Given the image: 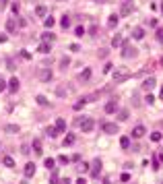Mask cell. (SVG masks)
<instances>
[{
    "label": "cell",
    "mask_w": 163,
    "mask_h": 184,
    "mask_svg": "<svg viewBox=\"0 0 163 184\" xmlns=\"http://www.w3.org/2000/svg\"><path fill=\"white\" fill-rule=\"evenodd\" d=\"M74 141H77V137H74V135H66V137H64V141H62V145H64V147H70V145H74Z\"/></svg>",
    "instance_id": "obj_14"
},
{
    "label": "cell",
    "mask_w": 163,
    "mask_h": 184,
    "mask_svg": "<svg viewBox=\"0 0 163 184\" xmlns=\"http://www.w3.org/2000/svg\"><path fill=\"white\" fill-rule=\"evenodd\" d=\"M120 12H122L124 17H128L130 12H132V4H130V2H124V4H122V8H120Z\"/></svg>",
    "instance_id": "obj_13"
},
{
    "label": "cell",
    "mask_w": 163,
    "mask_h": 184,
    "mask_svg": "<svg viewBox=\"0 0 163 184\" xmlns=\"http://www.w3.org/2000/svg\"><path fill=\"white\" fill-rule=\"evenodd\" d=\"M87 102H89L87 97H81V99H79V102H77V104H74V105H72V108H74V110H81V108H83V105H85V104H87Z\"/></svg>",
    "instance_id": "obj_29"
},
{
    "label": "cell",
    "mask_w": 163,
    "mask_h": 184,
    "mask_svg": "<svg viewBox=\"0 0 163 184\" xmlns=\"http://www.w3.org/2000/svg\"><path fill=\"white\" fill-rule=\"evenodd\" d=\"M93 2H107V0H93Z\"/></svg>",
    "instance_id": "obj_52"
},
{
    "label": "cell",
    "mask_w": 163,
    "mask_h": 184,
    "mask_svg": "<svg viewBox=\"0 0 163 184\" xmlns=\"http://www.w3.org/2000/svg\"><path fill=\"white\" fill-rule=\"evenodd\" d=\"M6 66H8V70H15V62H12V60H6Z\"/></svg>",
    "instance_id": "obj_43"
},
{
    "label": "cell",
    "mask_w": 163,
    "mask_h": 184,
    "mask_svg": "<svg viewBox=\"0 0 163 184\" xmlns=\"http://www.w3.org/2000/svg\"><path fill=\"white\" fill-rule=\"evenodd\" d=\"M60 25H62L64 29H68V27H70V19H68V17H66V15H64V17L60 19Z\"/></svg>",
    "instance_id": "obj_31"
},
{
    "label": "cell",
    "mask_w": 163,
    "mask_h": 184,
    "mask_svg": "<svg viewBox=\"0 0 163 184\" xmlns=\"http://www.w3.org/2000/svg\"><path fill=\"white\" fill-rule=\"evenodd\" d=\"M120 180H122V182H128L130 176H128V174H122V176H120Z\"/></svg>",
    "instance_id": "obj_44"
},
{
    "label": "cell",
    "mask_w": 163,
    "mask_h": 184,
    "mask_svg": "<svg viewBox=\"0 0 163 184\" xmlns=\"http://www.w3.org/2000/svg\"><path fill=\"white\" fill-rule=\"evenodd\" d=\"M74 33L79 35V37H83V35H85V27H81V25H79V27L74 29Z\"/></svg>",
    "instance_id": "obj_36"
},
{
    "label": "cell",
    "mask_w": 163,
    "mask_h": 184,
    "mask_svg": "<svg viewBox=\"0 0 163 184\" xmlns=\"http://www.w3.org/2000/svg\"><path fill=\"white\" fill-rule=\"evenodd\" d=\"M107 56V50H99V58H105Z\"/></svg>",
    "instance_id": "obj_46"
},
{
    "label": "cell",
    "mask_w": 163,
    "mask_h": 184,
    "mask_svg": "<svg viewBox=\"0 0 163 184\" xmlns=\"http://www.w3.org/2000/svg\"><path fill=\"white\" fill-rule=\"evenodd\" d=\"M58 161H60V163H68V157H66V155H60Z\"/></svg>",
    "instance_id": "obj_42"
},
{
    "label": "cell",
    "mask_w": 163,
    "mask_h": 184,
    "mask_svg": "<svg viewBox=\"0 0 163 184\" xmlns=\"http://www.w3.org/2000/svg\"><path fill=\"white\" fill-rule=\"evenodd\" d=\"M149 25H151V27H157V19H149Z\"/></svg>",
    "instance_id": "obj_47"
},
{
    "label": "cell",
    "mask_w": 163,
    "mask_h": 184,
    "mask_svg": "<svg viewBox=\"0 0 163 184\" xmlns=\"http://www.w3.org/2000/svg\"><path fill=\"white\" fill-rule=\"evenodd\" d=\"M79 170H81V172H89V163H85V161H83L81 166H79Z\"/></svg>",
    "instance_id": "obj_39"
},
{
    "label": "cell",
    "mask_w": 163,
    "mask_h": 184,
    "mask_svg": "<svg viewBox=\"0 0 163 184\" xmlns=\"http://www.w3.org/2000/svg\"><path fill=\"white\" fill-rule=\"evenodd\" d=\"M35 102H37V104H39V105H44V108H46V105L50 104V102H47V97H46V95H37V97H35Z\"/></svg>",
    "instance_id": "obj_24"
},
{
    "label": "cell",
    "mask_w": 163,
    "mask_h": 184,
    "mask_svg": "<svg viewBox=\"0 0 163 184\" xmlns=\"http://www.w3.org/2000/svg\"><path fill=\"white\" fill-rule=\"evenodd\" d=\"M31 147H33V153H37V155H41V153H44V151H41V141H39V139H35Z\"/></svg>",
    "instance_id": "obj_15"
},
{
    "label": "cell",
    "mask_w": 163,
    "mask_h": 184,
    "mask_svg": "<svg viewBox=\"0 0 163 184\" xmlns=\"http://www.w3.org/2000/svg\"><path fill=\"white\" fill-rule=\"evenodd\" d=\"M161 64H163V58H161Z\"/></svg>",
    "instance_id": "obj_55"
},
{
    "label": "cell",
    "mask_w": 163,
    "mask_h": 184,
    "mask_svg": "<svg viewBox=\"0 0 163 184\" xmlns=\"http://www.w3.org/2000/svg\"><path fill=\"white\" fill-rule=\"evenodd\" d=\"M145 102H149V104H153V102H155V97H153L151 93H149V95H147V99H145Z\"/></svg>",
    "instance_id": "obj_45"
},
{
    "label": "cell",
    "mask_w": 163,
    "mask_h": 184,
    "mask_svg": "<svg viewBox=\"0 0 163 184\" xmlns=\"http://www.w3.org/2000/svg\"><path fill=\"white\" fill-rule=\"evenodd\" d=\"M12 12H15V15H17V12H19V8H21V6H19V2H12Z\"/></svg>",
    "instance_id": "obj_40"
},
{
    "label": "cell",
    "mask_w": 163,
    "mask_h": 184,
    "mask_svg": "<svg viewBox=\"0 0 163 184\" xmlns=\"http://www.w3.org/2000/svg\"><path fill=\"white\" fill-rule=\"evenodd\" d=\"M103 132H107V135H116L118 126L114 124V122H105V124H103Z\"/></svg>",
    "instance_id": "obj_11"
},
{
    "label": "cell",
    "mask_w": 163,
    "mask_h": 184,
    "mask_svg": "<svg viewBox=\"0 0 163 184\" xmlns=\"http://www.w3.org/2000/svg\"><path fill=\"white\" fill-rule=\"evenodd\" d=\"M50 184H58V174H56V170H54L52 176H50Z\"/></svg>",
    "instance_id": "obj_34"
},
{
    "label": "cell",
    "mask_w": 163,
    "mask_h": 184,
    "mask_svg": "<svg viewBox=\"0 0 163 184\" xmlns=\"http://www.w3.org/2000/svg\"><path fill=\"white\" fill-rule=\"evenodd\" d=\"M21 58H23V60H31V54H29L27 50H21Z\"/></svg>",
    "instance_id": "obj_37"
},
{
    "label": "cell",
    "mask_w": 163,
    "mask_h": 184,
    "mask_svg": "<svg viewBox=\"0 0 163 184\" xmlns=\"http://www.w3.org/2000/svg\"><path fill=\"white\" fill-rule=\"evenodd\" d=\"M44 163H46V168H47V170H52V172H54V170H56V168H54V166H56V161L52 159V157H47V159L44 161Z\"/></svg>",
    "instance_id": "obj_27"
},
{
    "label": "cell",
    "mask_w": 163,
    "mask_h": 184,
    "mask_svg": "<svg viewBox=\"0 0 163 184\" xmlns=\"http://www.w3.org/2000/svg\"><path fill=\"white\" fill-rule=\"evenodd\" d=\"M161 12H163V4H161Z\"/></svg>",
    "instance_id": "obj_54"
},
{
    "label": "cell",
    "mask_w": 163,
    "mask_h": 184,
    "mask_svg": "<svg viewBox=\"0 0 163 184\" xmlns=\"http://www.w3.org/2000/svg\"><path fill=\"white\" fill-rule=\"evenodd\" d=\"M155 85H157L155 77H149V79L142 81V89H145V91H153V89H155Z\"/></svg>",
    "instance_id": "obj_6"
},
{
    "label": "cell",
    "mask_w": 163,
    "mask_h": 184,
    "mask_svg": "<svg viewBox=\"0 0 163 184\" xmlns=\"http://www.w3.org/2000/svg\"><path fill=\"white\" fill-rule=\"evenodd\" d=\"M118 25V15H109V19H107V27L112 29V27H116Z\"/></svg>",
    "instance_id": "obj_21"
},
{
    "label": "cell",
    "mask_w": 163,
    "mask_h": 184,
    "mask_svg": "<svg viewBox=\"0 0 163 184\" xmlns=\"http://www.w3.org/2000/svg\"><path fill=\"white\" fill-rule=\"evenodd\" d=\"M62 184H70V182H68V180H64V182H62Z\"/></svg>",
    "instance_id": "obj_53"
},
{
    "label": "cell",
    "mask_w": 163,
    "mask_h": 184,
    "mask_svg": "<svg viewBox=\"0 0 163 184\" xmlns=\"http://www.w3.org/2000/svg\"><path fill=\"white\" fill-rule=\"evenodd\" d=\"M35 15H37V17H46V15H47V8L44 6V4H39V6L35 8Z\"/></svg>",
    "instance_id": "obj_20"
},
{
    "label": "cell",
    "mask_w": 163,
    "mask_h": 184,
    "mask_svg": "<svg viewBox=\"0 0 163 184\" xmlns=\"http://www.w3.org/2000/svg\"><path fill=\"white\" fill-rule=\"evenodd\" d=\"M4 130H6V132H12V135H15V132H19L21 128L17 126V124H6V126H4Z\"/></svg>",
    "instance_id": "obj_26"
},
{
    "label": "cell",
    "mask_w": 163,
    "mask_h": 184,
    "mask_svg": "<svg viewBox=\"0 0 163 184\" xmlns=\"http://www.w3.org/2000/svg\"><path fill=\"white\" fill-rule=\"evenodd\" d=\"M157 39L163 44V29H157Z\"/></svg>",
    "instance_id": "obj_41"
},
{
    "label": "cell",
    "mask_w": 163,
    "mask_h": 184,
    "mask_svg": "<svg viewBox=\"0 0 163 184\" xmlns=\"http://www.w3.org/2000/svg\"><path fill=\"white\" fill-rule=\"evenodd\" d=\"M79 128H81L83 132H91V130L95 128V120L89 118V116H83V120L79 122Z\"/></svg>",
    "instance_id": "obj_1"
},
{
    "label": "cell",
    "mask_w": 163,
    "mask_h": 184,
    "mask_svg": "<svg viewBox=\"0 0 163 184\" xmlns=\"http://www.w3.org/2000/svg\"><path fill=\"white\" fill-rule=\"evenodd\" d=\"M70 64V58L68 56H64V58H60V69H66Z\"/></svg>",
    "instance_id": "obj_32"
},
{
    "label": "cell",
    "mask_w": 163,
    "mask_h": 184,
    "mask_svg": "<svg viewBox=\"0 0 163 184\" xmlns=\"http://www.w3.org/2000/svg\"><path fill=\"white\" fill-rule=\"evenodd\" d=\"M136 56V48H132L128 42L122 44V58H134Z\"/></svg>",
    "instance_id": "obj_3"
},
{
    "label": "cell",
    "mask_w": 163,
    "mask_h": 184,
    "mask_svg": "<svg viewBox=\"0 0 163 184\" xmlns=\"http://www.w3.org/2000/svg\"><path fill=\"white\" fill-rule=\"evenodd\" d=\"M130 135H132V139H142L145 137V135H147V130H145V126H134L132 128V132H130Z\"/></svg>",
    "instance_id": "obj_7"
},
{
    "label": "cell",
    "mask_w": 163,
    "mask_h": 184,
    "mask_svg": "<svg viewBox=\"0 0 163 184\" xmlns=\"http://www.w3.org/2000/svg\"><path fill=\"white\" fill-rule=\"evenodd\" d=\"M41 39H44V44H52V42L56 39V35H54V33H47V31H46V33L41 35Z\"/></svg>",
    "instance_id": "obj_18"
},
{
    "label": "cell",
    "mask_w": 163,
    "mask_h": 184,
    "mask_svg": "<svg viewBox=\"0 0 163 184\" xmlns=\"http://www.w3.org/2000/svg\"><path fill=\"white\" fill-rule=\"evenodd\" d=\"M37 52H41V54H50V44H44V42H41V46L37 48Z\"/></svg>",
    "instance_id": "obj_28"
},
{
    "label": "cell",
    "mask_w": 163,
    "mask_h": 184,
    "mask_svg": "<svg viewBox=\"0 0 163 184\" xmlns=\"http://www.w3.org/2000/svg\"><path fill=\"white\" fill-rule=\"evenodd\" d=\"M6 4H8V0H0V8H4Z\"/></svg>",
    "instance_id": "obj_49"
},
{
    "label": "cell",
    "mask_w": 163,
    "mask_h": 184,
    "mask_svg": "<svg viewBox=\"0 0 163 184\" xmlns=\"http://www.w3.org/2000/svg\"><path fill=\"white\" fill-rule=\"evenodd\" d=\"M56 128H58V132H64V130H66V120H64V118H58V120H56Z\"/></svg>",
    "instance_id": "obj_16"
},
{
    "label": "cell",
    "mask_w": 163,
    "mask_h": 184,
    "mask_svg": "<svg viewBox=\"0 0 163 184\" xmlns=\"http://www.w3.org/2000/svg\"><path fill=\"white\" fill-rule=\"evenodd\" d=\"M4 42H6V35H2V33H0V44H4Z\"/></svg>",
    "instance_id": "obj_50"
},
{
    "label": "cell",
    "mask_w": 163,
    "mask_h": 184,
    "mask_svg": "<svg viewBox=\"0 0 163 184\" xmlns=\"http://www.w3.org/2000/svg\"><path fill=\"white\" fill-rule=\"evenodd\" d=\"M116 110H118V102L116 99H109V102L105 104V114H114Z\"/></svg>",
    "instance_id": "obj_9"
},
{
    "label": "cell",
    "mask_w": 163,
    "mask_h": 184,
    "mask_svg": "<svg viewBox=\"0 0 163 184\" xmlns=\"http://www.w3.org/2000/svg\"><path fill=\"white\" fill-rule=\"evenodd\" d=\"M79 79H81V81H89V79H91V69H85L81 75H79Z\"/></svg>",
    "instance_id": "obj_22"
},
{
    "label": "cell",
    "mask_w": 163,
    "mask_h": 184,
    "mask_svg": "<svg viewBox=\"0 0 163 184\" xmlns=\"http://www.w3.org/2000/svg\"><path fill=\"white\" fill-rule=\"evenodd\" d=\"M23 174H25V178H33V176H35V163H31V161H29V163L25 166Z\"/></svg>",
    "instance_id": "obj_8"
},
{
    "label": "cell",
    "mask_w": 163,
    "mask_h": 184,
    "mask_svg": "<svg viewBox=\"0 0 163 184\" xmlns=\"http://www.w3.org/2000/svg\"><path fill=\"white\" fill-rule=\"evenodd\" d=\"M6 31H17V21H15V19H8V21H6Z\"/></svg>",
    "instance_id": "obj_19"
},
{
    "label": "cell",
    "mask_w": 163,
    "mask_h": 184,
    "mask_svg": "<svg viewBox=\"0 0 163 184\" xmlns=\"http://www.w3.org/2000/svg\"><path fill=\"white\" fill-rule=\"evenodd\" d=\"M120 120H128V110H122L120 112Z\"/></svg>",
    "instance_id": "obj_38"
},
{
    "label": "cell",
    "mask_w": 163,
    "mask_h": 184,
    "mask_svg": "<svg viewBox=\"0 0 163 184\" xmlns=\"http://www.w3.org/2000/svg\"><path fill=\"white\" fill-rule=\"evenodd\" d=\"M46 132H47V137H50V139L58 137V128H56V126H47V130H46Z\"/></svg>",
    "instance_id": "obj_23"
},
{
    "label": "cell",
    "mask_w": 163,
    "mask_h": 184,
    "mask_svg": "<svg viewBox=\"0 0 163 184\" xmlns=\"http://www.w3.org/2000/svg\"><path fill=\"white\" fill-rule=\"evenodd\" d=\"M54 23H56V21H54L52 17H46V21H44V25H46L47 29H52V27H54Z\"/></svg>",
    "instance_id": "obj_33"
},
{
    "label": "cell",
    "mask_w": 163,
    "mask_h": 184,
    "mask_svg": "<svg viewBox=\"0 0 163 184\" xmlns=\"http://www.w3.org/2000/svg\"><path fill=\"white\" fill-rule=\"evenodd\" d=\"M120 147H122V149H128L130 147V137H122L120 139Z\"/></svg>",
    "instance_id": "obj_25"
},
{
    "label": "cell",
    "mask_w": 163,
    "mask_h": 184,
    "mask_svg": "<svg viewBox=\"0 0 163 184\" xmlns=\"http://www.w3.org/2000/svg\"><path fill=\"white\" fill-rule=\"evenodd\" d=\"M122 44H124V39H122V35H114V37H112V46H114V48H120V46H122Z\"/></svg>",
    "instance_id": "obj_17"
},
{
    "label": "cell",
    "mask_w": 163,
    "mask_h": 184,
    "mask_svg": "<svg viewBox=\"0 0 163 184\" xmlns=\"http://www.w3.org/2000/svg\"><path fill=\"white\" fill-rule=\"evenodd\" d=\"M2 163H4L6 168H15V159H12V157H8V155H6V157L2 159Z\"/></svg>",
    "instance_id": "obj_30"
},
{
    "label": "cell",
    "mask_w": 163,
    "mask_h": 184,
    "mask_svg": "<svg viewBox=\"0 0 163 184\" xmlns=\"http://www.w3.org/2000/svg\"><path fill=\"white\" fill-rule=\"evenodd\" d=\"M77 184H87V182H85L83 178H79V180H77Z\"/></svg>",
    "instance_id": "obj_51"
},
{
    "label": "cell",
    "mask_w": 163,
    "mask_h": 184,
    "mask_svg": "<svg viewBox=\"0 0 163 184\" xmlns=\"http://www.w3.org/2000/svg\"><path fill=\"white\" fill-rule=\"evenodd\" d=\"M6 85H8V91H11V93H17V91H19V79H17V77H12Z\"/></svg>",
    "instance_id": "obj_10"
},
{
    "label": "cell",
    "mask_w": 163,
    "mask_h": 184,
    "mask_svg": "<svg viewBox=\"0 0 163 184\" xmlns=\"http://www.w3.org/2000/svg\"><path fill=\"white\" fill-rule=\"evenodd\" d=\"M37 79L39 81H44V83H47V81H52V70L50 69H37Z\"/></svg>",
    "instance_id": "obj_4"
},
{
    "label": "cell",
    "mask_w": 163,
    "mask_h": 184,
    "mask_svg": "<svg viewBox=\"0 0 163 184\" xmlns=\"http://www.w3.org/2000/svg\"><path fill=\"white\" fill-rule=\"evenodd\" d=\"M132 37H134V39H142V37H145V29H142V27H134V29H132Z\"/></svg>",
    "instance_id": "obj_12"
},
{
    "label": "cell",
    "mask_w": 163,
    "mask_h": 184,
    "mask_svg": "<svg viewBox=\"0 0 163 184\" xmlns=\"http://www.w3.org/2000/svg\"><path fill=\"white\" fill-rule=\"evenodd\" d=\"M4 89H6V83H4V81L0 79V91H4Z\"/></svg>",
    "instance_id": "obj_48"
},
{
    "label": "cell",
    "mask_w": 163,
    "mask_h": 184,
    "mask_svg": "<svg viewBox=\"0 0 163 184\" xmlns=\"http://www.w3.org/2000/svg\"><path fill=\"white\" fill-rule=\"evenodd\" d=\"M99 172H101V159L97 157V159H93V163H91V176H93V178H99Z\"/></svg>",
    "instance_id": "obj_5"
},
{
    "label": "cell",
    "mask_w": 163,
    "mask_h": 184,
    "mask_svg": "<svg viewBox=\"0 0 163 184\" xmlns=\"http://www.w3.org/2000/svg\"><path fill=\"white\" fill-rule=\"evenodd\" d=\"M151 141H153V143H159V141H161V132H153Z\"/></svg>",
    "instance_id": "obj_35"
},
{
    "label": "cell",
    "mask_w": 163,
    "mask_h": 184,
    "mask_svg": "<svg viewBox=\"0 0 163 184\" xmlns=\"http://www.w3.org/2000/svg\"><path fill=\"white\" fill-rule=\"evenodd\" d=\"M130 77H132V75H130L128 70L126 69H120V70H116V72H114V83H124V81H128Z\"/></svg>",
    "instance_id": "obj_2"
}]
</instances>
